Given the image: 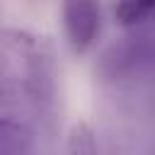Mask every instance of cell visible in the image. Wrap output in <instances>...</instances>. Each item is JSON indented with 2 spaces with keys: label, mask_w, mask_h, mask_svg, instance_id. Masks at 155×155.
<instances>
[{
  "label": "cell",
  "mask_w": 155,
  "mask_h": 155,
  "mask_svg": "<svg viewBox=\"0 0 155 155\" xmlns=\"http://www.w3.org/2000/svg\"><path fill=\"white\" fill-rule=\"evenodd\" d=\"M153 7L155 0H119L114 7V19L124 29H138L150 19Z\"/></svg>",
  "instance_id": "obj_5"
},
{
  "label": "cell",
  "mask_w": 155,
  "mask_h": 155,
  "mask_svg": "<svg viewBox=\"0 0 155 155\" xmlns=\"http://www.w3.org/2000/svg\"><path fill=\"white\" fill-rule=\"evenodd\" d=\"M63 29L70 48L75 53H87L102 27V10L99 0H63Z\"/></svg>",
  "instance_id": "obj_3"
},
{
  "label": "cell",
  "mask_w": 155,
  "mask_h": 155,
  "mask_svg": "<svg viewBox=\"0 0 155 155\" xmlns=\"http://www.w3.org/2000/svg\"><path fill=\"white\" fill-rule=\"evenodd\" d=\"M65 153L68 155H99L97 136L87 121H78L70 126L65 138Z\"/></svg>",
  "instance_id": "obj_6"
},
{
  "label": "cell",
  "mask_w": 155,
  "mask_h": 155,
  "mask_svg": "<svg viewBox=\"0 0 155 155\" xmlns=\"http://www.w3.org/2000/svg\"><path fill=\"white\" fill-rule=\"evenodd\" d=\"M34 131L19 119H0V155H34Z\"/></svg>",
  "instance_id": "obj_4"
},
{
  "label": "cell",
  "mask_w": 155,
  "mask_h": 155,
  "mask_svg": "<svg viewBox=\"0 0 155 155\" xmlns=\"http://www.w3.org/2000/svg\"><path fill=\"white\" fill-rule=\"evenodd\" d=\"M7 51L15 61V75L22 85V92L41 114H53L56 92H58V70L51 46L44 36L29 31H7Z\"/></svg>",
  "instance_id": "obj_1"
},
{
  "label": "cell",
  "mask_w": 155,
  "mask_h": 155,
  "mask_svg": "<svg viewBox=\"0 0 155 155\" xmlns=\"http://www.w3.org/2000/svg\"><path fill=\"white\" fill-rule=\"evenodd\" d=\"M153 56H155L153 34L143 27L131 29L99 56L97 75L99 80L111 85L133 82L153 68Z\"/></svg>",
  "instance_id": "obj_2"
}]
</instances>
